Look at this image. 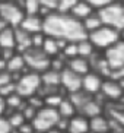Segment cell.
Instances as JSON below:
<instances>
[{
  "label": "cell",
  "instance_id": "obj_26",
  "mask_svg": "<svg viewBox=\"0 0 124 133\" xmlns=\"http://www.w3.org/2000/svg\"><path fill=\"white\" fill-rule=\"evenodd\" d=\"M22 8H23L25 15H38L39 2L38 0H23Z\"/></svg>",
  "mask_w": 124,
  "mask_h": 133
},
{
  "label": "cell",
  "instance_id": "obj_25",
  "mask_svg": "<svg viewBox=\"0 0 124 133\" xmlns=\"http://www.w3.org/2000/svg\"><path fill=\"white\" fill-rule=\"evenodd\" d=\"M4 117H6V120H8L9 126L12 127V130H16L18 127H20V126L26 121L25 118H23V116H22L20 111H12V113L6 114Z\"/></svg>",
  "mask_w": 124,
  "mask_h": 133
},
{
  "label": "cell",
  "instance_id": "obj_16",
  "mask_svg": "<svg viewBox=\"0 0 124 133\" xmlns=\"http://www.w3.org/2000/svg\"><path fill=\"white\" fill-rule=\"evenodd\" d=\"M6 70L10 75H22L23 72H26V66H25V60L20 53H15L10 59L6 62Z\"/></svg>",
  "mask_w": 124,
  "mask_h": 133
},
{
  "label": "cell",
  "instance_id": "obj_40",
  "mask_svg": "<svg viewBox=\"0 0 124 133\" xmlns=\"http://www.w3.org/2000/svg\"><path fill=\"white\" fill-rule=\"evenodd\" d=\"M45 133H66V132H63V130L57 129V127H53V129H50L48 132H45Z\"/></svg>",
  "mask_w": 124,
  "mask_h": 133
},
{
  "label": "cell",
  "instance_id": "obj_12",
  "mask_svg": "<svg viewBox=\"0 0 124 133\" xmlns=\"http://www.w3.org/2000/svg\"><path fill=\"white\" fill-rule=\"evenodd\" d=\"M102 86V79L101 76L95 72H89L85 76H82V91L89 95H95L101 91Z\"/></svg>",
  "mask_w": 124,
  "mask_h": 133
},
{
  "label": "cell",
  "instance_id": "obj_13",
  "mask_svg": "<svg viewBox=\"0 0 124 133\" xmlns=\"http://www.w3.org/2000/svg\"><path fill=\"white\" fill-rule=\"evenodd\" d=\"M19 28L28 32L29 35L43 32V18L38 15H25L22 22L19 24Z\"/></svg>",
  "mask_w": 124,
  "mask_h": 133
},
{
  "label": "cell",
  "instance_id": "obj_29",
  "mask_svg": "<svg viewBox=\"0 0 124 133\" xmlns=\"http://www.w3.org/2000/svg\"><path fill=\"white\" fill-rule=\"evenodd\" d=\"M19 111L22 113L23 118H25L26 121H32V120H34L35 114H37V111H38V110H35L34 107L28 105V104H26V101H25V104H23V107L19 110Z\"/></svg>",
  "mask_w": 124,
  "mask_h": 133
},
{
  "label": "cell",
  "instance_id": "obj_27",
  "mask_svg": "<svg viewBox=\"0 0 124 133\" xmlns=\"http://www.w3.org/2000/svg\"><path fill=\"white\" fill-rule=\"evenodd\" d=\"M60 54H61L66 60H70V59L78 57V44H76V43H67L66 45H64V48L61 50Z\"/></svg>",
  "mask_w": 124,
  "mask_h": 133
},
{
  "label": "cell",
  "instance_id": "obj_33",
  "mask_svg": "<svg viewBox=\"0 0 124 133\" xmlns=\"http://www.w3.org/2000/svg\"><path fill=\"white\" fill-rule=\"evenodd\" d=\"M15 92H16L15 82H10V83H8V85H4L3 88H0V95H2L3 98L9 97L10 94H15Z\"/></svg>",
  "mask_w": 124,
  "mask_h": 133
},
{
  "label": "cell",
  "instance_id": "obj_39",
  "mask_svg": "<svg viewBox=\"0 0 124 133\" xmlns=\"http://www.w3.org/2000/svg\"><path fill=\"white\" fill-rule=\"evenodd\" d=\"M3 70H6V62L0 57V72H3Z\"/></svg>",
  "mask_w": 124,
  "mask_h": 133
},
{
  "label": "cell",
  "instance_id": "obj_30",
  "mask_svg": "<svg viewBox=\"0 0 124 133\" xmlns=\"http://www.w3.org/2000/svg\"><path fill=\"white\" fill-rule=\"evenodd\" d=\"M45 35L44 32H37V34H32L31 35V48H41Z\"/></svg>",
  "mask_w": 124,
  "mask_h": 133
},
{
  "label": "cell",
  "instance_id": "obj_24",
  "mask_svg": "<svg viewBox=\"0 0 124 133\" xmlns=\"http://www.w3.org/2000/svg\"><path fill=\"white\" fill-rule=\"evenodd\" d=\"M78 44V56L79 57H83V59H89L91 56L93 54V50H95V47L92 45V43H91L88 38L82 39V41H79Z\"/></svg>",
  "mask_w": 124,
  "mask_h": 133
},
{
  "label": "cell",
  "instance_id": "obj_32",
  "mask_svg": "<svg viewBox=\"0 0 124 133\" xmlns=\"http://www.w3.org/2000/svg\"><path fill=\"white\" fill-rule=\"evenodd\" d=\"M38 2L41 8H45L48 10H51V12H57L58 0H38Z\"/></svg>",
  "mask_w": 124,
  "mask_h": 133
},
{
  "label": "cell",
  "instance_id": "obj_10",
  "mask_svg": "<svg viewBox=\"0 0 124 133\" xmlns=\"http://www.w3.org/2000/svg\"><path fill=\"white\" fill-rule=\"evenodd\" d=\"M99 92L111 101H118L123 97V83L118 81H113V79L102 81V86Z\"/></svg>",
  "mask_w": 124,
  "mask_h": 133
},
{
  "label": "cell",
  "instance_id": "obj_31",
  "mask_svg": "<svg viewBox=\"0 0 124 133\" xmlns=\"http://www.w3.org/2000/svg\"><path fill=\"white\" fill-rule=\"evenodd\" d=\"M85 2L89 4L92 9H102V8H105V6H108V4L117 2V0H85Z\"/></svg>",
  "mask_w": 124,
  "mask_h": 133
},
{
  "label": "cell",
  "instance_id": "obj_1",
  "mask_svg": "<svg viewBox=\"0 0 124 133\" xmlns=\"http://www.w3.org/2000/svg\"><path fill=\"white\" fill-rule=\"evenodd\" d=\"M44 35L69 43H79L88 38V34L82 26V22L74 19L69 13L53 12L43 19Z\"/></svg>",
  "mask_w": 124,
  "mask_h": 133
},
{
  "label": "cell",
  "instance_id": "obj_6",
  "mask_svg": "<svg viewBox=\"0 0 124 133\" xmlns=\"http://www.w3.org/2000/svg\"><path fill=\"white\" fill-rule=\"evenodd\" d=\"M58 118H60V116H58V113H57V110L56 108L43 107L41 110L37 111L34 120H32L31 123H32V126H34L35 132L45 133V132H48L50 129L56 127Z\"/></svg>",
  "mask_w": 124,
  "mask_h": 133
},
{
  "label": "cell",
  "instance_id": "obj_37",
  "mask_svg": "<svg viewBox=\"0 0 124 133\" xmlns=\"http://www.w3.org/2000/svg\"><path fill=\"white\" fill-rule=\"evenodd\" d=\"M4 110H6V102H4V98L0 95V116L4 114Z\"/></svg>",
  "mask_w": 124,
  "mask_h": 133
},
{
  "label": "cell",
  "instance_id": "obj_14",
  "mask_svg": "<svg viewBox=\"0 0 124 133\" xmlns=\"http://www.w3.org/2000/svg\"><path fill=\"white\" fill-rule=\"evenodd\" d=\"M89 132V118L83 116H73L69 118V126H67L66 133H88Z\"/></svg>",
  "mask_w": 124,
  "mask_h": 133
},
{
  "label": "cell",
  "instance_id": "obj_22",
  "mask_svg": "<svg viewBox=\"0 0 124 133\" xmlns=\"http://www.w3.org/2000/svg\"><path fill=\"white\" fill-rule=\"evenodd\" d=\"M0 47L15 48V28L9 26L0 32Z\"/></svg>",
  "mask_w": 124,
  "mask_h": 133
},
{
  "label": "cell",
  "instance_id": "obj_21",
  "mask_svg": "<svg viewBox=\"0 0 124 133\" xmlns=\"http://www.w3.org/2000/svg\"><path fill=\"white\" fill-rule=\"evenodd\" d=\"M57 113L60 117L63 118H72L73 116H76V108H74L73 102L69 99V97H64L63 101L60 102V105L57 107Z\"/></svg>",
  "mask_w": 124,
  "mask_h": 133
},
{
  "label": "cell",
  "instance_id": "obj_44",
  "mask_svg": "<svg viewBox=\"0 0 124 133\" xmlns=\"http://www.w3.org/2000/svg\"><path fill=\"white\" fill-rule=\"evenodd\" d=\"M88 133H92V132H88Z\"/></svg>",
  "mask_w": 124,
  "mask_h": 133
},
{
  "label": "cell",
  "instance_id": "obj_2",
  "mask_svg": "<svg viewBox=\"0 0 124 133\" xmlns=\"http://www.w3.org/2000/svg\"><path fill=\"white\" fill-rule=\"evenodd\" d=\"M97 15L99 16L104 26H109L117 31L124 29V4L121 2H114L108 6L99 9Z\"/></svg>",
  "mask_w": 124,
  "mask_h": 133
},
{
  "label": "cell",
  "instance_id": "obj_3",
  "mask_svg": "<svg viewBox=\"0 0 124 133\" xmlns=\"http://www.w3.org/2000/svg\"><path fill=\"white\" fill-rule=\"evenodd\" d=\"M16 85V94H19L23 99L29 98L31 95H35L41 88V78L39 73L26 70L19 76V79L15 82Z\"/></svg>",
  "mask_w": 124,
  "mask_h": 133
},
{
  "label": "cell",
  "instance_id": "obj_19",
  "mask_svg": "<svg viewBox=\"0 0 124 133\" xmlns=\"http://www.w3.org/2000/svg\"><path fill=\"white\" fill-rule=\"evenodd\" d=\"M92 13H93V9L86 3L85 0H80V2H78V3L73 6V9L69 12V15H72L74 19H78L82 22V21L86 19V18L91 16Z\"/></svg>",
  "mask_w": 124,
  "mask_h": 133
},
{
  "label": "cell",
  "instance_id": "obj_35",
  "mask_svg": "<svg viewBox=\"0 0 124 133\" xmlns=\"http://www.w3.org/2000/svg\"><path fill=\"white\" fill-rule=\"evenodd\" d=\"M18 132L19 133H34L35 132V129H34V126H32V123L31 121H25L20 127H18Z\"/></svg>",
  "mask_w": 124,
  "mask_h": 133
},
{
  "label": "cell",
  "instance_id": "obj_8",
  "mask_svg": "<svg viewBox=\"0 0 124 133\" xmlns=\"http://www.w3.org/2000/svg\"><path fill=\"white\" fill-rule=\"evenodd\" d=\"M105 62L111 69V72L123 70L124 67V41L120 39L118 43L107 48L105 51Z\"/></svg>",
  "mask_w": 124,
  "mask_h": 133
},
{
  "label": "cell",
  "instance_id": "obj_5",
  "mask_svg": "<svg viewBox=\"0 0 124 133\" xmlns=\"http://www.w3.org/2000/svg\"><path fill=\"white\" fill-rule=\"evenodd\" d=\"M25 12L20 4L12 0H2L0 2V18L12 28H18L22 22Z\"/></svg>",
  "mask_w": 124,
  "mask_h": 133
},
{
  "label": "cell",
  "instance_id": "obj_15",
  "mask_svg": "<svg viewBox=\"0 0 124 133\" xmlns=\"http://www.w3.org/2000/svg\"><path fill=\"white\" fill-rule=\"evenodd\" d=\"M31 48V35L20 29L19 26L15 28V50L16 53L23 54L26 50Z\"/></svg>",
  "mask_w": 124,
  "mask_h": 133
},
{
  "label": "cell",
  "instance_id": "obj_23",
  "mask_svg": "<svg viewBox=\"0 0 124 133\" xmlns=\"http://www.w3.org/2000/svg\"><path fill=\"white\" fill-rule=\"evenodd\" d=\"M82 26H83V29L86 31V34H91V32L97 31L98 28H101L102 22H101V19H99V16H98L97 13H92V15L88 16L86 19L82 21Z\"/></svg>",
  "mask_w": 124,
  "mask_h": 133
},
{
  "label": "cell",
  "instance_id": "obj_9",
  "mask_svg": "<svg viewBox=\"0 0 124 133\" xmlns=\"http://www.w3.org/2000/svg\"><path fill=\"white\" fill-rule=\"evenodd\" d=\"M60 88L67 94L78 92L82 89V76L66 67L64 70L60 72Z\"/></svg>",
  "mask_w": 124,
  "mask_h": 133
},
{
  "label": "cell",
  "instance_id": "obj_18",
  "mask_svg": "<svg viewBox=\"0 0 124 133\" xmlns=\"http://www.w3.org/2000/svg\"><path fill=\"white\" fill-rule=\"evenodd\" d=\"M41 78V85L45 88H60V72L53 70V69H47L43 73H39Z\"/></svg>",
  "mask_w": 124,
  "mask_h": 133
},
{
  "label": "cell",
  "instance_id": "obj_34",
  "mask_svg": "<svg viewBox=\"0 0 124 133\" xmlns=\"http://www.w3.org/2000/svg\"><path fill=\"white\" fill-rule=\"evenodd\" d=\"M13 82L12 81V75L9 73L8 70H3L0 72V88H3L4 85H8V83Z\"/></svg>",
  "mask_w": 124,
  "mask_h": 133
},
{
  "label": "cell",
  "instance_id": "obj_28",
  "mask_svg": "<svg viewBox=\"0 0 124 133\" xmlns=\"http://www.w3.org/2000/svg\"><path fill=\"white\" fill-rule=\"evenodd\" d=\"M78 2H80V0H58L57 12H60V13H69Z\"/></svg>",
  "mask_w": 124,
  "mask_h": 133
},
{
  "label": "cell",
  "instance_id": "obj_42",
  "mask_svg": "<svg viewBox=\"0 0 124 133\" xmlns=\"http://www.w3.org/2000/svg\"><path fill=\"white\" fill-rule=\"evenodd\" d=\"M34 133H43V132H34Z\"/></svg>",
  "mask_w": 124,
  "mask_h": 133
},
{
  "label": "cell",
  "instance_id": "obj_43",
  "mask_svg": "<svg viewBox=\"0 0 124 133\" xmlns=\"http://www.w3.org/2000/svg\"><path fill=\"white\" fill-rule=\"evenodd\" d=\"M0 54H2V47H0Z\"/></svg>",
  "mask_w": 124,
  "mask_h": 133
},
{
  "label": "cell",
  "instance_id": "obj_36",
  "mask_svg": "<svg viewBox=\"0 0 124 133\" xmlns=\"http://www.w3.org/2000/svg\"><path fill=\"white\" fill-rule=\"evenodd\" d=\"M10 132H12V127L9 126L6 117L0 116V133H10Z\"/></svg>",
  "mask_w": 124,
  "mask_h": 133
},
{
  "label": "cell",
  "instance_id": "obj_17",
  "mask_svg": "<svg viewBox=\"0 0 124 133\" xmlns=\"http://www.w3.org/2000/svg\"><path fill=\"white\" fill-rule=\"evenodd\" d=\"M67 69L74 73H78L79 76H85L86 73L91 72V64L88 59H83V57H74V59L67 60Z\"/></svg>",
  "mask_w": 124,
  "mask_h": 133
},
{
  "label": "cell",
  "instance_id": "obj_7",
  "mask_svg": "<svg viewBox=\"0 0 124 133\" xmlns=\"http://www.w3.org/2000/svg\"><path fill=\"white\" fill-rule=\"evenodd\" d=\"M22 56L28 70L35 72V73H43L44 70L50 69V57L44 54L41 48H29Z\"/></svg>",
  "mask_w": 124,
  "mask_h": 133
},
{
  "label": "cell",
  "instance_id": "obj_38",
  "mask_svg": "<svg viewBox=\"0 0 124 133\" xmlns=\"http://www.w3.org/2000/svg\"><path fill=\"white\" fill-rule=\"evenodd\" d=\"M6 28H9V25L6 24V22H4V21L2 19V18H0V32H2V31H4Z\"/></svg>",
  "mask_w": 124,
  "mask_h": 133
},
{
  "label": "cell",
  "instance_id": "obj_4",
  "mask_svg": "<svg viewBox=\"0 0 124 133\" xmlns=\"http://www.w3.org/2000/svg\"><path fill=\"white\" fill-rule=\"evenodd\" d=\"M88 39L92 43V45L95 48H105L107 50L108 47H111V45H114L115 43L120 41V31L102 25L97 31L88 34Z\"/></svg>",
  "mask_w": 124,
  "mask_h": 133
},
{
  "label": "cell",
  "instance_id": "obj_41",
  "mask_svg": "<svg viewBox=\"0 0 124 133\" xmlns=\"http://www.w3.org/2000/svg\"><path fill=\"white\" fill-rule=\"evenodd\" d=\"M10 133H19V132H18V130H12Z\"/></svg>",
  "mask_w": 124,
  "mask_h": 133
},
{
  "label": "cell",
  "instance_id": "obj_20",
  "mask_svg": "<svg viewBox=\"0 0 124 133\" xmlns=\"http://www.w3.org/2000/svg\"><path fill=\"white\" fill-rule=\"evenodd\" d=\"M111 123L108 118H104L102 116L89 118V132L92 133H109Z\"/></svg>",
  "mask_w": 124,
  "mask_h": 133
},
{
  "label": "cell",
  "instance_id": "obj_11",
  "mask_svg": "<svg viewBox=\"0 0 124 133\" xmlns=\"http://www.w3.org/2000/svg\"><path fill=\"white\" fill-rule=\"evenodd\" d=\"M101 102L98 101L97 98H93V95H91L85 102H82L80 105L78 107L76 110V114L79 116H83L86 118H92V117H97L101 114Z\"/></svg>",
  "mask_w": 124,
  "mask_h": 133
}]
</instances>
